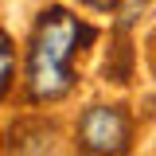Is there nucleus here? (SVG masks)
<instances>
[{"label":"nucleus","instance_id":"3","mask_svg":"<svg viewBox=\"0 0 156 156\" xmlns=\"http://www.w3.org/2000/svg\"><path fill=\"white\" fill-rule=\"evenodd\" d=\"M8 82H12V39L0 31V98L8 90Z\"/></svg>","mask_w":156,"mask_h":156},{"label":"nucleus","instance_id":"2","mask_svg":"<svg viewBox=\"0 0 156 156\" xmlns=\"http://www.w3.org/2000/svg\"><path fill=\"white\" fill-rule=\"evenodd\" d=\"M78 148L86 152H125L129 148V117L117 105H94L78 121Z\"/></svg>","mask_w":156,"mask_h":156},{"label":"nucleus","instance_id":"1","mask_svg":"<svg viewBox=\"0 0 156 156\" xmlns=\"http://www.w3.org/2000/svg\"><path fill=\"white\" fill-rule=\"evenodd\" d=\"M78 43H94V27L78 23L66 8H47L39 16L31 51H27V86L35 101L62 98L74 86L70 55L78 51Z\"/></svg>","mask_w":156,"mask_h":156},{"label":"nucleus","instance_id":"4","mask_svg":"<svg viewBox=\"0 0 156 156\" xmlns=\"http://www.w3.org/2000/svg\"><path fill=\"white\" fill-rule=\"evenodd\" d=\"M82 4H90V8H98V12H113L121 0H82Z\"/></svg>","mask_w":156,"mask_h":156}]
</instances>
